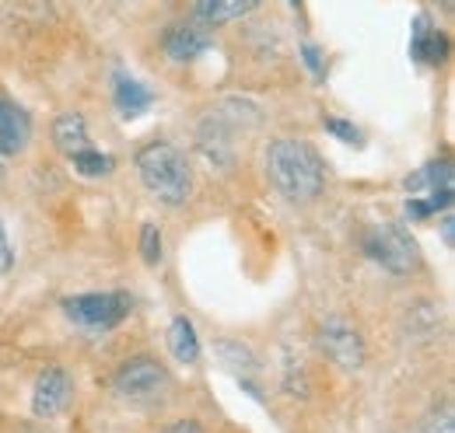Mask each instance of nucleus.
I'll use <instances>...</instances> for the list:
<instances>
[{
	"mask_svg": "<svg viewBox=\"0 0 455 433\" xmlns=\"http://www.w3.org/2000/svg\"><path fill=\"white\" fill-rule=\"evenodd\" d=\"M11 263H14V252H11V241H7V231H4V224H0V272L11 270Z\"/></svg>",
	"mask_w": 455,
	"mask_h": 433,
	"instance_id": "412c9836",
	"label": "nucleus"
},
{
	"mask_svg": "<svg viewBox=\"0 0 455 433\" xmlns=\"http://www.w3.org/2000/svg\"><path fill=\"white\" fill-rule=\"evenodd\" d=\"M53 144H57L67 158L88 147V122H84L81 112H63V115H57V122H53Z\"/></svg>",
	"mask_w": 455,
	"mask_h": 433,
	"instance_id": "ddd939ff",
	"label": "nucleus"
},
{
	"mask_svg": "<svg viewBox=\"0 0 455 433\" xmlns=\"http://www.w3.org/2000/svg\"><path fill=\"white\" fill-rule=\"evenodd\" d=\"M162 248H165L162 227H158V224H144V227H140V259H144L148 266H158V263H162Z\"/></svg>",
	"mask_w": 455,
	"mask_h": 433,
	"instance_id": "f3484780",
	"label": "nucleus"
},
{
	"mask_svg": "<svg viewBox=\"0 0 455 433\" xmlns=\"http://www.w3.org/2000/svg\"><path fill=\"white\" fill-rule=\"evenodd\" d=\"M319 346H323V353H326L340 371H347V374L361 371L364 360H368V350H364L361 332L350 322H343V319H326V322H323V328H319Z\"/></svg>",
	"mask_w": 455,
	"mask_h": 433,
	"instance_id": "423d86ee",
	"label": "nucleus"
},
{
	"mask_svg": "<svg viewBox=\"0 0 455 433\" xmlns=\"http://www.w3.org/2000/svg\"><path fill=\"white\" fill-rule=\"evenodd\" d=\"M410 53L417 56V59H424V63H442L449 56V39L438 28H431V21L420 14L413 21V46H410Z\"/></svg>",
	"mask_w": 455,
	"mask_h": 433,
	"instance_id": "f8f14e48",
	"label": "nucleus"
},
{
	"mask_svg": "<svg viewBox=\"0 0 455 433\" xmlns=\"http://www.w3.org/2000/svg\"><path fill=\"white\" fill-rule=\"evenodd\" d=\"M162 433H204V427H200L196 420H175V423H169Z\"/></svg>",
	"mask_w": 455,
	"mask_h": 433,
	"instance_id": "5701e85b",
	"label": "nucleus"
},
{
	"mask_svg": "<svg viewBox=\"0 0 455 433\" xmlns=\"http://www.w3.org/2000/svg\"><path fill=\"white\" fill-rule=\"evenodd\" d=\"M169 350L179 364H196L200 360V335H196V325L189 322L186 315L172 319L169 325Z\"/></svg>",
	"mask_w": 455,
	"mask_h": 433,
	"instance_id": "4468645a",
	"label": "nucleus"
},
{
	"mask_svg": "<svg viewBox=\"0 0 455 433\" xmlns=\"http://www.w3.org/2000/svg\"><path fill=\"white\" fill-rule=\"evenodd\" d=\"M267 171H270V182L277 185V193L291 203H308L326 185L323 158L315 154V147H308L305 140H294V137H281L270 144Z\"/></svg>",
	"mask_w": 455,
	"mask_h": 433,
	"instance_id": "f257e3e1",
	"label": "nucleus"
},
{
	"mask_svg": "<svg viewBox=\"0 0 455 433\" xmlns=\"http://www.w3.org/2000/svg\"><path fill=\"white\" fill-rule=\"evenodd\" d=\"M113 98H116V108H119L123 119H133V115L148 112L151 102H155V95L148 91V84H140V81L130 77V74H116Z\"/></svg>",
	"mask_w": 455,
	"mask_h": 433,
	"instance_id": "9b49d317",
	"label": "nucleus"
},
{
	"mask_svg": "<svg viewBox=\"0 0 455 433\" xmlns=\"http://www.w3.org/2000/svg\"><path fill=\"white\" fill-rule=\"evenodd\" d=\"M0 182H4V161H0Z\"/></svg>",
	"mask_w": 455,
	"mask_h": 433,
	"instance_id": "a878e982",
	"label": "nucleus"
},
{
	"mask_svg": "<svg viewBox=\"0 0 455 433\" xmlns=\"http://www.w3.org/2000/svg\"><path fill=\"white\" fill-rule=\"evenodd\" d=\"M263 0H193V11H196V21L204 25H228V21H238L245 14H252Z\"/></svg>",
	"mask_w": 455,
	"mask_h": 433,
	"instance_id": "9d476101",
	"label": "nucleus"
},
{
	"mask_svg": "<svg viewBox=\"0 0 455 433\" xmlns=\"http://www.w3.org/2000/svg\"><path fill=\"white\" fill-rule=\"evenodd\" d=\"M113 388L126 402H158L172 388L169 371L155 357H130L113 378Z\"/></svg>",
	"mask_w": 455,
	"mask_h": 433,
	"instance_id": "39448f33",
	"label": "nucleus"
},
{
	"mask_svg": "<svg viewBox=\"0 0 455 433\" xmlns=\"http://www.w3.org/2000/svg\"><path fill=\"white\" fill-rule=\"evenodd\" d=\"M420 178L424 185L435 193V189H452V164L449 161H431L427 168H420Z\"/></svg>",
	"mask_w": 455,
	"mask_h": 433,
	"instance_id": "a211bd4d",
	"label": "nucleus"
},
{
	"mask_svg": "<svg viewBox=\"0 0 455 433\" xmlns=\"http://www.w3.org/2000/svg\"><path fill=\"white\" fill-rule=\"evenodd\" d=\"M211 43H214L211 25H204V21L193 18V21L175 25L169 35H165V53H169V59H175V63H189V59H196L200 53H207Z\"/></svg>",
	"mask_w": 455,
	"mask_h": 433,
	"instance_id": "6e6552de",
	"label": "nucleus"
},
{
	"mask_svg": "<svg viewBox=\"0 0 455 433\" xmlns=\"http://www.w3.org/2000/svg\"><path fill=\"white\" fill-rule=\"evenodd\" d=\"M291 4H294V7H298V4H301V0H291Z\"/></svg>",
	"mask_w": 455,
	"mask_h": 433,
	"instance_id": "bb28decb",
	"label": "nucleus"
},
{
	"mask_svg": "<svg viewBox=\"0 0 455 433\" xmlns=\"http://www.w3.org/2000/svg\"><path fill=\"white\" fill-rule=\"evenodd\" d=\"M137 175H140L144 189L155 200H162L165 207H182L193 193V171H189L186 154L179 147L165 144V140H155V144L140 147Z\"/></svg>",
	"mask_w": 455,
	"mask_h": 433,
	"instance_id": "f03ea898",
	"label": "nucleus"
},
{
	"mask_svg": "<svg viewBox=\"0 0 455 433\" xmlns=\"http://www.w3.org/2000/svg\"><path fill=\"white\" fill-rule=\"evenodd\" d=\"M214 350H218L221 364H225V367H231L238 378H242V374H252V371H259V360H256V353H252L245 342H238V339H218V342H214Z\"/></svg>",
	"mask_w": 455,
	"mask_h": 433,
	"instance_id": "2eb2a0df",
	"label": "nucleus"
},
{
	"mask_svg": "<svg viewBox=\"0 0 455 433\" xmlns=\"http://www.w3.org/2000/svg\"><path fill=\"white\" fill-rule=\"evenodd\" d=\"M70 161H74V171H77V175H84V178H102V175H109V171H113V164H116L109 154L92 151V147H84V151L70 154Z\"/></svg>",
	"mask_w": 455,
	"mask_h": 433,
	"instance_id": "dca6fc26",
	"label": "nucleus"
},
{
	"mask_svg": "<svg viewBox=\"0 0 455 433\" xmlns=\"http://www.w3.org/2000/svg\"><path fill=\"white\" fill-rule=\"evenodd\" d=\"M442 4H445V7H449V4H452V0H442Z\"/></svg>",
	"mask_w": 455,
	"mask_h": 433,
	"instance_id": "cd10ccee",
	"label": "nucleus"
},
{
	"mask_svg": "<svg viewBox=\"0 0 455 433\" xmlns=\"http://www.w3.org/2000/svg\"><path fill=\"white\" fill-rule=\"evenodd\" d=\"M326 130H330L337 140H343V144H357V140H361V130H357L354 122H343V119H326Z\"/></svg>",
	"mask_w": 455,
	"mask_h": 433,
	"instance_id": "6ab92c4d",
	"label": "nucleus"
},
{
	"mask_svg": "<svg viewBox=\"0 0 455 433\" xmlns=\"http://www.w3.org/2000/svg\"><path fill=\"white\" fill-rule=\"evenodd\" d=\"M364 256L382 266L393 276H406V272L417 270L420 263V252H417V241L413 234L396 224V220H386V224H375L368 234H364Z\"/></svg>",
	"mask_w": 455,
	"mask_h": 433,
	"instance_id": "7ed1b4c3",
	"label": "nucleus"
},
{
	"mask_svg": "<svg viewBox=\"0 0 455 433\" xmlns=\"http://www.w3.org/2000/svg\"><path fill=\"white\" fill-rule=\"evenodd\" d=\"M301 56H305V63H308V70H312L315 77H323V53H319L315 46H305V50H301Z\"/></svg>",
	"mask_w": 455,
	"mask_h": 433,
	"instance_id": "4be33fe9",
	"label": "nucleus"
},
{
	"mask_svg": "<svg viewBox=\"0 0 455 433\" xmlns=\"http://www.w3.org/2000/svg\"><path fill=\"white\" fill-rule=\"evenodd\" d=\"M452 224H455L452 214L445 210V216H442V238H445V245H449V248L455 245V227H452Z\"/></svg>",
	"mask_w": 455,
	"mask_h": 433,
	"instance_id": "393cba45",
	"label": "nucleus"
},
{
	"mask_svg": "<svg viewBox=\"0 0 455 433\" xmlns=\"http://www.w3.org/2000/svg\"><path fill=\"white\" fill-rule=\"evenodd\" d=\"M60 308H63V315H67L70 322L88 328V332H109V328H116V325L133 311V297L123 294V290L77 294V297H67Z\"/></svg>",
	"mask_w": 455,
	"mask_h": 433,
	"instance_id": "20e7f679",
	"label": "nucleus"
},
{
	"mask_svg": "<svg viewBox=\"0 0 455 433\" xmlns=\"http://www.w3.org/2000/svg\"><path fill=\"white\" fill-rule=\"evenodd\" d=\"M32 140V122H28V112L11 102L7 95H0V154L14 158L28 147Z\"/></svg>",
	"mask_w": 455,
	"mask_h": 433,
	"instance_id": "1a4fd4ad",
	"label": "nucleus"
},
{
	"mask_svg": "<svg viewBox=\"0 0 455 433\" xmlns=\"http://www.w3.org/2000/svg\"><path fill=\"white\" fill-rule=\"evenodd\" d=\"M420 433H455L452 413H442V416H431V420L424 423V430H420Z\"/></svg>",
	"mask_w": 455,
	"mask_h": 433,
	"instance_id": "aec40b11",
	"label": "nucleus"
},
{
	"mask_svg": "<svg viewBox=\"0 0 455 433\" xmlns=\"http://www.w3.org/2000/svg\"><path fill=\"white\" fill-rule=\"evenodd\" d=\"M70 374L63 367H46L39 378H36V388H32V413L39 420H57L60 413L70 405Z\"/></svg>",
	"mask_w": 455,
	"mask_h": 433,
	"instance_id": "0eeeda50",
	"label": "nucleus"
},
{
	"mask_svg": "<svg viewBox=\"0 0 455 433\" xmlns=\"http://www.w3.org/2000/svg\"><path fill=\"white\" fill-rule=\"evenodd\" d=\"M406 214L413 216V220H424V216H431V207H427V200H413V196H410Z\"/></svg>",
	"mask_w": 455,
	"mask_h": 433,
	"instance_id": "b1692460",
	"label": "nucleus"
}]
</instances>
